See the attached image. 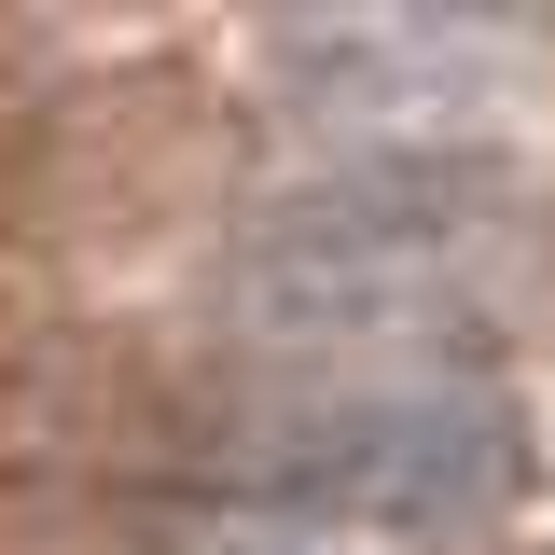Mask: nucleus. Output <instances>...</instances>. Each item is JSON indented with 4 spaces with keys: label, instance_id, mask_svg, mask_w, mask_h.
<instances>
[{
    "label": "nucleus",
    "instance_id": "1",
    "mask_svg": "<svg viewBox=\"0 0 555 555\" xmlns=\"http://www.w3.org/2000/svg\"><path fill=\"white\" fill-rule=\"evenodd\" d=\"M500 236V181H486L459 139H347L306 181H278L236 236V306L264 334L306 347H361L430 320L473 250Z\"/></svg>",
    "mask_w": 555,
    "mask_h": 555
},
{
    "label": "nucleus",
    "instance_id": "2",
    "mask_svg": "<svg viewBox=\"0 0 555 555\" xmlns=\"http://www.w3.org/2000/svg\"><path fill=\"white\" fill-rule=\"evenodd\" d=\"M528 473V416L473 389V375H375V389H292L250 416V444L222 459V486L320 528V542H473Z\"/></svg>",
    "mask_w": 555,
    "mask_h": 555
},
{
    "label": "nucleus",
    "instance_id": "4",
    "mask_svg": "<svg viewBox=\"0 0 555 555\" xmlns=\"http://www.w3.org/2000/svg\"><path fill=\"white\" fill-rule=\"evenodd\" d=\"M208 555H347V542H320V528H264V542H208Z\"/></svg>",
    "mask_w": 555,
    "mask_h": 555
},
{
    "label": "nucleus",
    "instance_id": "3",
    "mask_svg": "<svg viewBox=\"0 0 555 555\" xmlns=\"http://www.w3.org/2000/svg\"><path fill=\"white\" fill-rule=\"evenodd\" d=\"M486 98V28L473 14H403V0H306L278 42V112L347 153V139H459Z\"/></svg>",
    "mask_w": 555,
    "mask_h": 555
}]
</instances>
